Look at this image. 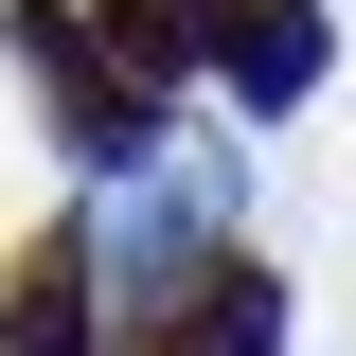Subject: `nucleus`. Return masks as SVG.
Listing matches in <instances>:
<instances>
[{
    "label": "nucleus",
    "mask_w": 356,
    "mask_h": 356,
    "mask_svg": "<svg viewBox=\"0 0 356 356\" xmlns=\"http://www.w3.org/2000/svg\"><path fill=\"white\" fill-rule=\"evenodd\" d=\"M0 36H18V72H36L54 143H72V178H143V161L178 143V89H161V72H125V36H107L89 0H18Z\"/></svg>",
    "instance_id": "nucleus-1"
},
{
    "label": "nucleus",
    "mask_w": 356,
    "mask_h": 356,
    "mask_svg": "<svg viewBox=\"0 0 356 356\" xmlns=\"http://www.w3.org/2000/svg\"><path fill=\"white\" fill-rule=\"evenodd\" d=\"M214 72H232L250 125H285V107L339 72V18H321V0H232V18H214Z\"/></svg>",
    "instance_id": "nucleus-2"
},
{
    "label": "nucleus",
    "mask_w": 356,
    "mask_h": 356,
    "mask_svg": "<svg viewBox=\"0 0 356 356\" xmlns=\"http://www.w3.org/2000/svg\"><path fill=\"white\" fill-rule=\"evenodd\" d=\"M285 339V285H267L250 250H196L178 267V356H267Z\"/></svg>",
    "instance_id": "nucleus-3"
},
{
    "label": "nucleus",
    "mask_w": 356,
    "mask_h": 356,
    "mask_svg": "<svg viewBox=\"0 0 356 356\" xmlns=\"http://www.w3.org/2000/svg\"><path fill=\"white\" fill-rule=\"evenodd\" d=\"M0 356H107V303H89V250H36L0 285Z\"/></svg>",
    "instance_id": "nucleus-4"
}]
</instances>
